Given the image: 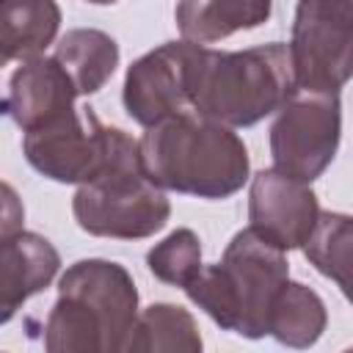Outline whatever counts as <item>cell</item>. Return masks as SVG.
<instances>
[{
  "label": "cell",
  "instance_id": "cell-1",
  "mask_svg": "<svg viewBox=\"0 0 353 353\" xmlns=\"http://www.w3.org/2000/svg\"><path fill=\"white\" fill-rule=\"evenodd\" d=\"M138 154L143 174L157 188L199 199L237 193L251 168L243 138L193 108L149 124L138 141Z\"/></svg>",
  "mask_w": 353,
  "mask_h": 353
},
{
  "label": "cell",
  "instance_id": "cell-2",
  "mask_svg": "<svg viewBox=\"0 0 353 353\" xmlns=\"http://www.w3.org/2000/svg\"><path fill=\"white\" fill-rule=\"evenodd\" d=\"M138 314V290L124 265L80 259L58 281V298L44 323L50 353L124 350Z\"/></svg>",
  "mask_w": 353,
  "mask_h": 353
},
{
  "label": "cell",
  "instance_id": "cell-3",
  "mask_svg": "<svg viewBox=\"0 0 353 353\" xmlns=\"http://www.w3.org/2000/svg\"><path fill=\"white\" fill-rule=\"evenodd\" d=\"M287 279V251L243 229L229 240L223 256L215 265H201L182 290L223 331L259 339L268 336L270 303Z\"/></svg>",
  "mask_w": 353,
  "mask_h": 353
},
{
  "label": "cell",
  "instance_id": "cell-4",
  "mask_svg": "<svg viewBox=\"0 0 353 353\" xmlns=\"http://www.w3.org/2000/svg\"><path fill=\"white\" fill-rule=\"evenodd\" d=\"M292 91L290 52L281 41L232 52L201 47L190 83V108L226 127H251L276 113Z\"/></svg>",
  "mask_w": 353,
  "mask_h": 353
},
{
  "label": "cell",
  "instance_id": "cell-5",
  "mask_svg": "<svg viewBox=\"0 0 353 353\" xmlns=\"http://www.w3.org/2000/svg\"><path fill=\"white\" fill-rule=\"evenodd\" d=\"M22 152L41 176L63 185H85L116 163L138 157V141L119 127L102 124L94 110H72L25 132Z\"/></svg>",
  "mask_w": 353,
  "mask_h": 353
},
{
  "label": "cell",
  "instance_id": "cell-6",
  "mask_svg": "<svg viewBox=\"0 0 353 353\" xmlns=\"http://www.w3.org/2000/svg\"><path fill=\"white\" fill-rule=\"evenodd\" d=\"M74 221L94 237L143 240L168 223L171 201L141 168V154L116 163L97 179L77 185Z\"/></svg>",
  "mask_w": 353,
  "mask_h": 353
},
{
  "label": "cell",
  "instance_id": "cell-7",
  "mask_svg": "<svg viewBox=\"0 0 353 353\" xmlns=\"http://www.w3.org/2000/svg\"><path fill=\"white\" fill-rule=\"evenodd\" d=\"M287 52L298 91L339 94L353 69V0H298Z\"/></svg>",
  "mask_w": 353,
  "mask_h": 353
},
{
  "label": "cell",
  "instance_id": "cell-8",
  "mask_svg": "<svg viewBox=\"0 0 353 353\" xmlns=\"http://www.w3.org/2000/svg\"><path fill=\"white\" fill-rule=\"evenodd\" d=\"M342 132L339 94L292 91L276 110L270 124V157L273 168L314 182L334 160Z\"/></svg>",
  "mask_w": 353,
  "mask_h": 353
},
{
  "label": "cell",
  "instance_id": "cell-9",
  "mask_svg": "<svg viewBox=\"0 0 353 353\" xmlns=\"http://www.w3.org/2000/svg\"><path fill=\"white\" fill-rule=\"evenodd\" d=\"M201 47L185 39L165 41L130 63L121 99L132 121L149 127L190 108V83Z\"/></svg>",
  "mask_w": 353,
  "mask_h": 353
},
{
  "label": "cell",
  "instance_id": "cell-10",
  "mask_svg": "<svg viewBox=\"0 0 353 353\" xmlns=\"http://www.w3.org/2000/svg\"><path fill=\"white\" fill-rule=\"evenodd\" d=\"M320 215L317 193L309 182L292 179L276 168L254 174L248 190V221L265 243L292 251L301 248Z\"/></svg>",
  "mask_w": 353,
  "mask_h": 353
},
{
  "label": "cell",
  "instance_id": "cell-11",
  "mask_svg": "<svg viewBox=\"0 0 353 353\" xmlns=\"http://www.w3.org/2000/svg\"><path fill=\"white\" fill-rule=\"evenodd\" d=\"M74 99H77V91L69 74L61 69V63L55 58L36 55L22 61L11 74L3 110L14 119V124L22 132H30L36 127H44L72 113Z\"/></svg>",
  "mask_w": 353,
  "mask_h": 353
},
{
  "label": "cell",
  "instance_id": "cell-12",
  "mask_svg": "<svg viewBox=\"0 0 353 353\" xmlns=\"http://www.w3.org/2000/svg\"><path fill=\"white\" fill-rule=\"evenodd\" d=\"M61 268L55 245L36 232L0 237V325L8 323L28 298L50 287Z\"/></svg>",
  "mask_w": 353,
  "mask_h": 353
},
{
  "label": "cell",
  "instance_id": "cell-13",
  "mask_svg": "<svg viewBox=\"0 0 353 353\" xmlns=\"http://www.w3.org/2000/svg\"><path fill=\"white\" fill-rule=\"evenodd\" d=\"M270 11L273 0H179L174 19L185 41L212 44L237 30L265 25Z\"/></svg>",
  "mask_w": 353,
  "mask_h": 353
},
{
  "label": "cell",
  "instance_id": "cell-14",
  "mask_svg": "<svg viewBox=\"0 0 353 353\" xmlns=\"http://www.w3.org/2000/svg\"><path fill=\"white\" fill-rule=\"evenodd\" d=\"M58 0H0V69L41 55L58 36Z\"/></svg>",
  "mask_w": 353,
  "mask_h": 353
},
{
  "label": "cell",
  "instance_id": "cell-15",
  "mask_svg": "<svg viewBox=\"0 0 353 353\" xmlns=\"http://www.w3.org/2000/svg\"><path fill=\"white\" fill-rule=\"evenodd\" d=\"M52 58L69 74L77 97H88L113 77L119 66V44L105 30L74 28L58 39Z\"/></svg>",
  "mask_w": 353,
  "mask_h": 353
},
{
  "label": "cell",
  "instance_id": "cell-16",
  "mask_svg": "<svg viewBox=\"0 0 353 353\" xmlns=\"http://www.w3.org/2000/svg\"><path fill=\"white\" fill-rule=\"evenodd\" d=\"M325 320L323 298L312 287L287 279L270 303L268 336L287 347H309L323 336Z\"/></svg>",
  "mask_w": 353,
  "mask_h": 353
},
{
  "label": "cell",
  "instance_id": "cell-17",
  "mask_svg": "<svg viewBox=\"0 0 353 353\" xmlns=\"http://www.w3.org/2000/svg\"><path fill=\"white\" fill-rule=\"evenodd\" d=\"M130 353H199L201 334L193 314L176 303H152L135 314L124 342Z\"/></svg>",
  "mask_w": 353,
  "mask_h": 353
},
{
  "label": "cell",
  "instance_id": "cell-18",
  "mask_svg": "<svg viewBox=\"0 0 353 353\" xmlns=\"http://www.w3.org/2000/svg\"><path fill=\"white\" fill-rule=\"evenodd\" d=\"M301 248H303L306 259L314 265V270L334 279L345 295L350 292L353 223L345 212H323L320 210V215Z\"/></svg>",
  "mask_w": 353,
  "mask_h": 353
},
{
  "label": "cell",
  "instance_id": "cell-19",
  "mask_svg": "<svg viewBox=\"0 0 353 353\" xmlns=\"http://www.w3.org/2000/svg\"><path fill=\"white\" fill-rule=\"evenodd\" d=\"M146 265L154 279L185 287L201 270V240L193 229H174L165 240L149 248Z\"/></svg>",
  "mask_w": 353,
  "mask_h": 353
},
{
  "label": "cell",
  "instance_id": "cell-20",
  "mask_svg": "<svg viewBox=\"0 0 353 353\" xmlns=\"http://www.w3.org/2000/svg\"><path fill=\"white\" fill-rule=\"evenodd\" d=\"M25 226V204L19 193L0 179V237L17 234Z\"/></svg>",
  "mask_w": 353,
  "mask_h": 353
},
{
  "label": "cell",
  "instance_id": "cell-21",
  "mask_svg": "<svg viewBox=\"0 0 353 353\" xmlns=\"http://www.w3.org/2000/svg\"><path fill=\"white\" fill-rule=\"evenodd\" d=\"M88 3H94V6H113L116 0H88Z\"/></svg>",
  "mask_w": 353,
  "mask_h": 353
}]
</instances>
